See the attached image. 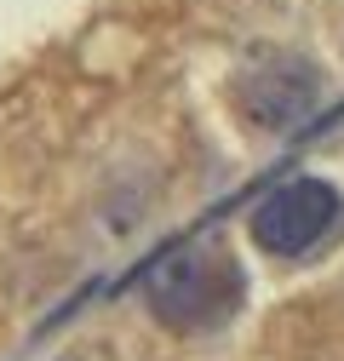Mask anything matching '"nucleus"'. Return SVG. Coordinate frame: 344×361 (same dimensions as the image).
I'll return each instance as SVG.
<instances>
[{
  "label": "nucleus",
  "instance_id": "nucleus-2",
  "mask_svg": "<svg viewBox=\"0 0 344 361\" xmlns=\"http://www.w3.org/2000/svg\"><path fill=\"white\" fill-rule=\"evenodd\" d=\"M344 230V195L327 178H293L252 207V241L270 258H310Z\"/></svg>",
  "mask_w": 344,
  "mask_h": 361
},
{
  "label": "nucleus",
  "instance_id": "nucleus-1",
  "mask_svg": "<svg viewBox=\"0 0 344 361\" xmlns=\"http://www.w3.org/2000/svg\"><path fill=\"white\" fill-rule=\"evenodd\" d=\"M241 293H247V276L224 247H178L144 281V298L155 310V322L178 327V333L224 327L241 310Z\"/></svg>",
  "mask_w": 344,
  "mask_h": 361
},
{
  "label": "nucleus",
  "instance_id": "nucleus-3",
  "mask_svg": "<svg viewBox=\"0 0 344 361\" xmlns=\"http://www.w3.org/2000/svg\"><path fill=\"white\" fill-rule=\"evenodd\" d=\"M321 98V75L316 63L293 58V52H264L252 58L241 75H235V109L264 126V132H281V126H298Z\"/></svg>",
  "mask_w": 344,
  "mask_h": 361
}]
</instances>
